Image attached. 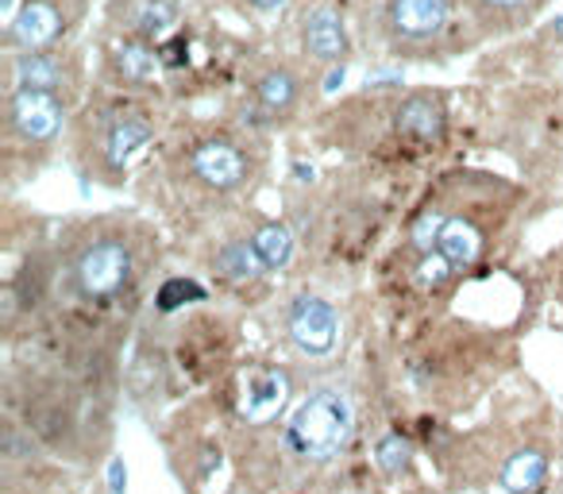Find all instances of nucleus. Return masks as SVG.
<instances>
[{
    "mask_svg": "<svg viewBox=\"0 0 563 494\" xmlns=\"http://www.w3.org/2000/svg\"><path fill=\"white\" fill-rule=\"evenodd\" d=\"M436 251H440L452 267H471L478 259V251H483V236H478V229L471 221L452 217V221H445V229H440Z\"/></svg>",
    "mask_w": 563,
    "mask_h": 494,
    "instance_id": "nucleus-13",
    "label": "nucleus"
},
{
    "mask_svg": "<svg viewBox=\"0 0 563 494\" xmlns=\"http://www.w3.org/2000/svg\"><path fill=\"white\" fill-rule=\"evenodd\" d=\"M59 27H62V16L54 12V4H47V0H32V4H24L20 16L9 24V35H12V44L35 51V47L51 44L54 35H59Z\"/></svg>",
    "mask_w": 563,
    "mask_h": 494,
    "instance_id": "nucleus-10",
    "label": "nucleus"
},
{
    "mask_svg": "<svg viewBox=\"0 0 563 494\" xmlns=\"http://www.w3.org/2000/svg\"><path fill=\"white\" fill-rule=\"evenodd\" d=\"M448 274H452V263H448L440 251H428V256H421L417 279L425 282V286H440V282H448Z\"/></svg>",
    "mask_w": 563,
    "mask_h": 494,
    "instance_id": "nucleus-22",
    "label": "nucleus"
},
{
    "mask_svg": "<svg viewBox=\"0 0 563 494\" xmlns=\"http://www.w3.org/2000/svg\"><path fill=\"white\" fill-rule=\"evenodd\" d=\"M147 139H151V124H147V120L128 116V120H120V124H112L104 155H109L112 166H124L139 147H147Z\"/></svg>",
    "mask_w": 563,
    "mask_h": 494,
    "instance_id": "nucleus-15",
    "label": "nucleus"
},
{
    "mask_svg": "<svg viewBox=\"0 0 563 494\" xmlns=\"http://www.w3.org/2000/svg\"><path fill=\"white\" fill-rule=\"evenodd\" d=\"M251 244H255L263 267H271V271H278V267H286L293 259V236L286 224H263Z\"/></svg>",
    "mask_w": 563,
    "mask_h": 494,
    "instance_id": "nucleus-17",
    "label": "nucleus"
},
{
    "mask_svg": "<svg viewBox=\"0 0 563 494\" xmlns=\"http://www.w3.org/2000/svg\"><path fill=\"white\" fill-rule=\"evenodd\" d=\"M193 174L209 189H236L243 182V174H248V162L232 144L213 139V144H201L193 151Z\"/></svg>",
    "mask_w": 563,
    "mask_h": 494,
    "instance_id": "nucleus-6",
    "label": "nucleus"
},
{
    "mask_svg": "<svg viewBox=\"0 0 563 494\" xmlns=\"http://www.w3.org/2000/svg\"><path fill=\"white\" fill-rule=\"evenodd\" d=\"M62 82V66L47 54H20L16 59V86L20 89H43L54 94Z\"/></svg>",
    "mask_w": 563,
    "mask_h": 494,
    "instance_id": "nucleus-16",
    "label": "nucleus"
},
{
    "mask_svg": "<svg viewBox=\"0 0 563 494\" xmlns=\"http://www.w3.org/2000/svg\"><path fill=\"white\" fill-rule=\"evenodd\" d=\"M351 433H355L351 402L340 391H316L293 409L290 425H286V444L301 460L325 464L348 448Z\"/></svg>",
    "mask_w": 563,
    "mask_h": 494,
    "instance_id": "nucleus-1",
    "label": "nucleus"
},
{
    "mask_svg": "<svg viewBox=\"0 0 563 494\" xmlns=\"http://www.w3.org/2000/svg\"><path fill=\"white\" fill-rule=\"evenodd\" d=\"M232 494H243V491H232Z\"/></svg>",
    "mask_w": 563,
    "mask_h": 494,
    "instance_id": "nucleus-30",
    "label": "nucleus"
},
{
    "mask_svg": "<svg viewBox=\"0 0 563 494\" xmlns=\"http://www.w3.org/2000/svg\"><path fill=\"white\" fill-rule=\"evenodd\" d=\"M340 86H343V66H340V70H333V74L325 77V89H328V94H336V89H340Z\"/></svg>",
    "mask_w": 563,
    "mask_h": 494,
    "instance_id": "nucleus-26",
    "label": "nucleus"
},
{
    "mask_svg": "<svg viewBox=\"0 0 563 494\" xmlns=\"http://www.w3.org/2000/svg\"><path fill=\"white\" fill-rule=\"evenodd\" d=\"M498 483L505 494H540L548 483V456L540 448H517L502 464Z\"/></svg>",
    "mask_w": 563,
    "mask_h": 494,
    "instance_id": "nucleus-9",
    "label": "nucleus"
},
{
    "mask_svg": "<svg viewBox=\"0 0 563 494\" xmlns=\"http://www.w3.org/2000/svg\"><path fill=\"white\" fill-rule=\"evenodd\" d=\"M398 132L405 139H417V144H436L445 136V104L428 94H413L401 101L398 109Z\"/></svg>",
    "mask_w": 563,
    "mask_h": 494,
    "instance_id": "nucleus-8",
    "label": "nucleus"
},
{
    "mask_svg": "<svg viewBox=\"0 0 563 494\" xmlns=\"http://www.w3.org/2000/svg\"><path fill=\"white\" fill-rule=\"evenodd\" d=\"M109 486H112V494H124V486H128V468H124V460L109 464Z\"/></svg>",
    "mask_w": 563,
    "mask_h": 494,
    "instance_id": "nucleus-24",
    "label": "nucleus"
},
{
    "mask_svg": "<svg viewBox=\"0 0 563 494\" xmlns=\"http://www.w3.org/2000/svg\"><path fill=\"white\" fill-rule=\"evenodd\" d=\"M290 341L298 344L305 356H328L340 341V317L328 306L325 298H313V294H301L290 306Z\"/></svg>",
    "mask_w": 563,
    "mask_h": 494,
    "instance_id": "nucleus-3",
    "label": "nucleus"
},
{
    "mask_svg": "<svg viewBox=\"0 0 563 494\" xmlns=\"http://www.w3.org/2000/svg\"><path fill=\"white\" fill-rule=\"evenodd\" d=\"M483 4H490V9H517L521 0H483Z\"/></svg>",
    "mask_w": 563,
    "mask_h": 494,
    "instance_id": "nucleus-28",
    "label": "nucleus"
},
{
    "mask_svg": "<svg viewBox=\"0 0 563 494\" xmlns=\"http://www.w3.org/2000/svg\"><path fill=\"white\" fill-rule=\"evenodd\" d=\"M440 229H445V221H440L436 213H425V217H421L417 229H413V244H417L421 251L428 256V251H433V244L440 239Z\"/></svg>",
    "mask_w": 563,
    "mask_h": 494,
    "instance_id": "nucleus-23",
    "label": "nucleus"
},
{
    "mask_svg": "<svg viewBox=\"0 0 563 494\" xmlns=\"http://www.w3.org/2000/svg\"><path fill=\"white\" fill-rule=\"evenodd\" d=\"M286 398H290V375L278 371V367H255L248 375V383H243V402H239V409H243L248 421L263 425V421L278 418V409L286 406Z\"/></svg>",
    "mask_w": 563,
    "mask_h": 494,
    "instance_id": "nucleus-5",
    "label": "nucleus"
},
{
    "mask_svg": "<svg viewBox=\"0 0 563 494\" xmlns=\"http://www.w3.org/2000/svg\"><path fill=\"white\" fill-rule=\"evenodd\" d=\"M448 20V0H390V24L405 39H433Z\"/></svg>",
    "mask_w": 563,
    "mask_h": 494,
    "instance_id": "nucleus-7",
    "label": "nucleus"
},
{
    "mask_svg": "<svg viewBox=\"0 0 563 494\" xmlns=\"http://www.w3.org/2000/svg\"><path fill=\"white\" fill-rule=\"evenodd\" d=\"M16 16H20V0H0V20H4V24H12Z\"/></svg>",
    "mask_w": 563,
    "mask_h": 494,
    "instance_id": "nucleus-25",
    "label": "nucleus"
},
{
    "mask_svg": "<svg viewBox=\"0 0 563 494\" xmlns=\"http://www.w3.org/2000/svg\"><path fill=\"white\" fill-rule=\"evenodd\" d=\"M305 47L309 54H316L321 62H336L340 54H348V32H343L340 12L316 9L305 16Z\"/></svg>",
    "mask_w": 563,
    "mask_h": 494,
    "instance_id": "nucleus-11",
    "label": "nucleus"
},
{
    "mask_svg": "<svg viewBox=\"0 0 563 494\" xmlns=\"http://www.w3.org/2000/svg\"><path fill=\"white\" fill-rule=\"evenodd\" d=\"M375 464H378V471H383V476H390V479L405 476V471H410V464H413L410 441H405L401 433H386L383 441H378V448H375Z\"/></svg>",
    "mask_w": 563,
    "mask_h": 494,
    "instance_id": "nucleus-20",
    "label": "nucleus"
},
{
    "mask_svg": "<svg viewBox=\"0 0 563 494\" xmlns=\"http://www.w3.org/2000/svg\"><path fill=\"white\" fill-rule=\"evenodd\" d=\"M259 101L271 112H290L293 101H298V77H293L290 70H271V74H263V82H259Z\"/></svg>",
    "mask_w": 563,
    "mask_h": 494,
    "instance_id": "nucleus-19",
    "label": "nucleus"
},
{
    "mask_svg": "<svg viewBox=\"0 0 563 494\" xmlns=\"http://www.w3.org/2000/svg\"><path fill=\"white\" fill-rule=\"evenodd\" d=\"M216 267H221L224 279L232 282H248L263 271V259H259L255 244H228L216 251Z\"/></svg>",
    "mask_w": 563,
    "mask_h": 494,
    "instance_id": "nucleus-18",
    "label": "nucleus"
},
{
    "mask_svg": "<svg viewBox=\"0 0 563 494\" xmlns=\"http://www.w3.org/2000/svg\"><path fill=\"white\" fill-rule=\"evenodd\" d=\"M124 16L143 39H163L178 24V0H128Z\"/></svg>",
    "mask_w": 563,
    "mask_h": 494,
    "instance_id": "nucleus-12",
    "label": "nucleus"
},
{
    "mask_svg": "<svg viewBox=\"0 0 563 494\" xmlns=\"http://www.w3.org/2000/svg\"><path fill=\"white\" fill-rule=\"evenodd\" d=\"M132 274V251L120 239H97L77 259V286L86 298H112Z\"/></svg>",
    "mask_w": 563,
    "mask_h": 494,
    "instance_id": "nucleus-2",
    "label": "nucleus"
},
{
    "mask_svg": "<svg viewBox=\"0 0 563 494\" xmlns=\"http://www.w3.org/2000/svg\"><path fill=\"white\" fill-rule=\"evenodd\" d=\"M552 32H555V39H563V16H555V24H552Z\"/></svg>",
    "mask_w": 563,
    "mask_h": 494,
    "instance_id": "nucleus-29",
    "label": "nucleus"
},
{
    "mask_svg": "<svg viewBox=\"0 0 563 494\" xmlns=\"http://www.w3.org/2000/svg\"><path fill=\"white\" fill-rule=\"evenodd\" d=\"M255 9H263V12H278V9H286V0H251Z\"/></svg>",
    "mask_w": 563,
    "mask_h": 494,
    "instance_id": "nucleus-27",
    "label": "nucleus"
},
{
    "mask_svg": "<svg viewBox=\"0 0 563 494\" xmlns=\"http://www.w3.org/2000/svg\"><path fill=\"white\" fill-rule=\"evenodd\" d=\"M12 124L24 139L32 144H47L59 136L62 128V104L54 94L43 89H16L12 94Z\"/></svg>",
    "mask_w": 563,
    "mask_h": 494,
    "instance_id": "nucleus-4",
    "label": "nucleus"
},
{
    "mask_svg": "<svg viewBox=\"0 0 563 494\" xmlns=\"http://www.w3.org/2000/svg\"><path fill=\"white\" fill-rule=\"evenodd\" d=\"M116 70L128 82H136V86H147V82H154V77L163 74V59H159V51L147 44H139V39H128V44L116 47Z\"/></svg>",
    "mask_w": 563,
    "mask_h": 494,
    "instance_id": "nucleus-14",
    "label": "nucleus"
},
{
    "mask_svg": "<svg viewBox=\"0 0 563 494\" xmlns=\"http://www.w3.org/2000/svg\"><path fill=\"white\" fill-rule=\"evenodd\" d=\"M186 301H201V286L197 282H189V279H171L159 291V309H178V306H186Z\"/></svg>",
    "mask_w": 563,
    "mask_h": 494,
    "instance_id": "nucleus-21",
    "label": "nucleus"
}]
</instances>
